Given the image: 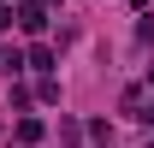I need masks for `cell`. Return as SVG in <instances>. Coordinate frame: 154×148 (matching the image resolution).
I'll list each match as a JSON object with an SVG mask.
<instances>
[{
	"label": "cell",
	"instance_id": "obj_3",
	"mask_svg": "<svg viewBox=\"0 0 154 148\" xmlns=\"http://www.w3.org/2000/svg\"><path fill=\"white\" fill-rule=\"evenodd\" d=\"M0 24H6V6H0Z\"/></svg>",
	"mask_w": 154,
	"mask_h": 148
},
{
	"label": "cell",
	"instance_id": "obj_1",
	"mask_svg": "<svg viewBox=\"0 0 154 148\" xmlns=\"http://www.w3.org/2000/svg\"><path fill=\"white\" fill-rule=\"evenodd\" d=\"M18 24H24V30H30V36H36V30H42V24H48V12H42V6H36V0H30V6H24V12H18Z\"/></svg>",
	"mask_w": 154,
	"mask_h": 148
},
{
	"label": "cell",
	"instance_id": "obj_2",
	"mask_svg": "<svg viewBox=\"0 0 154 148\" xmlns=\"http://www.w3.org/2000/svg\"><path fill=\"white\" fill-rule=\"evenodd\" d=\"M18 142H42V119H24V125H18Z\"/></svg>",
	"mask_w": 154,
	"mask_h": 148
},
{
	"label": "cell",
	"instance_id": "obj_4",
	"mask_svg": "<svg viewBox=\"0 0 154 148\" xmlns=\"http://www.w3.org/2000/svg\"><path fill=\"white\" fill-rule=\"evenodd\" d=\"M0 59H6V54H0Z\"/></svg>",
	"mask_w": 154,
	"mask_h": 148
}]
</instances>
